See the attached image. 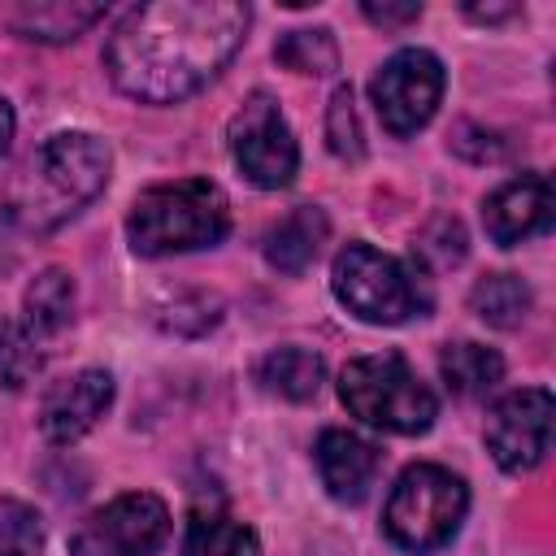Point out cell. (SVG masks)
Here are the masks:
<instances>
[{"instance_id": "obj_8", "label": "cell", "mask_w": 556, "mask_h": 556, "mask_svg": "<svg viewBox=\"0 0 556 556\" xmlns=\"http://www.w3.org/2000/svg\"><path fill=\"white\" fill-rule=\"evenodd\" d=\"M443 83H447V74H443V61L434 52L400 48L374 74L369 96H374V109H378L382 126L404 139V135H417L434 117V109L443 100Z\"/></svg>"}, {"instance_id": "obj_14", "label": "cell", "mask_w": 556, "mask_h": 556, "mask_svg": "<svg viewBox=\"0 0 556 556\" xmlns=\"http://www.w3.org/2000/svg\"><path fill=\"white\" fill-rule=\"evenodd\" d=\"M326 235H330L326 213L313 208V204H300V208H291L287 217H278V222L265 230V261H269L274 269H282V274H300V269H308L313 256L321 252Z\"/></svg>"}, {"instance_id": "obj_11", "label": "cell", "mask_w": 556, "mask_h": 556, "mask_svg": "<svg viewBox=\"0 0 556 556\" xmlns=\"http://www.w3.org/2000/svg\"><path fill=\"white\" fill-rule=\"evenodd\" d=\"M109 404H113V378L104 369H78L48 387L39 404V430L52 443H74L104 417Z\"/></svg>"}, {"instance_id": "obj_10", "label": "cell", "mask_w": 556, "mask_h": 556, "mask_svg": "<svg viewBox=\"0 0 556 556\" xmlns=\"http://www.w3.org/2000/svg\"><path fill=\"white\" fill-rule=\"evenodd\" d=\"M552 391L547 387H521L495 400L486 413V452L504 473H530L547 447H552Z\"/></svg>"}, {"instance_id": "obj_3", "label": "cell", "mask_w": 556, "mask_h": 556, "mask_svg": "<svg viewBox=\"0 0 556 556\" xmlns=\"http://www.w3.org/2000/svg\"><path fill=\"white\" fill-rule=\"evenodd\" d=\"M226 230H230V200L208 178L148 187L130 204V217H126V235L139 256L217 248L226 239Z\"/></svg>"}, {"instance_id": "obj_18", "label": "cell", "mask_w": 556, "mask_h": 556, "mask_svg": "<svg viewBox=\"0 0 556 556\" xmlns=\"http://www.w3.org/2000/svg\"><path fill=\"white\" fill-rule=\"evenodd\" d=\"M182 556H261V539L235 517L200 513L182 534Z\"/></svg>"}, {"instance_id": "obj_23", "label": "cell", "mask_w": 556, "mask_h": 556, "mask_svg": "<svg viewBox=\"0 0 556 556\" xmlns=\"http://www.w3.org/2000/svg\"><path fill=\"white\" fill-rule=\"evenodd\" d=\"M43 547V517L22 500H0V556H35Z\"/></svg>"}, {"instance_id": "obj_15", "label": "cell", "mask_w": 556, "mask_h": 556, "mask_svg": "<svg viewBox=\"0 0 556 556\" xmlns=\"http://www.w3.org/2000/svg\"><path fill=\"white\" fill-rule=\"evenodd\" d=\"M321 378H326V365L308 348H274L256 365V382L269 395H282V400H295V404L313 400L321 391Z\"/></svg>"}, {"instance_id": "obj_4", "label": "cell", "mask_w": 556, "mask_h": 556, "mask_svg": "<svg viewBox=\"0 0 556 556\" xmlns=\"http://www.w3.org/2000/svg\"><path fill=\"white\" fill-rule=\"evenodd\" d=\"M339 400L352 417L387 434H426L439 417L434 391L413 374L400 352L348 361L339 374Z\"/></svg>"}, {"instance_id": "obj_13", "label": "cell", "mask_w": 556, "mask_h": 556, "mask_svg": "<svg viewBox=\"0 0 556 556\" xmlns=\"http://www.w3.org/2000/svg\"><path fill=\"white\" fill-rule=\"evenodd\" d=\"M313 460H317V478H321L326 495L339 500V504H361L374 491L378 469H382V452L369 439H361L352 430H339V426L317 434Z\"/></svg>"}, {"instance_id": "obj_7", "label": "cell", "mask_w": 556, "mask_h": 556, "mask_svg": "<svg viewBox=\"0 0 556 556\" xmlns=\"http://www.w3.org/2000/svg\"><path fill=\"white\" fill-rule=\"evenodd\" d=\"M230 156L239 165V174L252 187L278 191L295 178L300 169V148L295 135L278 109V100L269 91H252L243 100V109L230 122Z\"/></svg>"}, {"instance_id": "obj_24", "label": "cell", "mask_w": 556, "mask_h": 556, "mask_svg": "<svg viewBox=\"0 0 556 556\" xmlns=\"http://www.w3.org/2000/svg\"><path fill=\"white\" fill-rule=\"evenodd\" d=\"M326 139H330V152L343 156V161H356V156L365 152V143H361V122H356V104H352V87H334L330 109H326Z\"/></svg>"}, {"instance_id": "obj_16", "label": "cell", "mask_w": 556, "mask_h": 556, "mask_svg": "<svg viewBox=\"0 0 556 556\" xmlns=\"http://www.w3.org/2000/svg\"><path fill=\"white\" fill-rule=\"evenodd\" d=\"M109 9L104 4H17L9 13V26L26 39H43V43H65V39H78L87 26H96Z\"/></svg>"}, {"instance_id": "obj_17", "label": "cell", "mask_w": 556, "mask_h": 556, "mask_svg": "<svg viewBox=\"0 0 556 556\" xmlns=\"http://www.w3.org/2000/svg\"><path fill=\"white\" fill-rule=\"evenodd\" d=\"M439 374L452 395L473 400V395H486L504 378V361L495 348H482V343H447L439 352Z\"/></svg>"}, {"instance_id": "obj_6", "label": "cell", "mask_w": 556, "mask_h": 556, "mask_svg": "<svg viewBox=\"0 0 556 556\" xmlns=\"http://www.w3.org/2000/svg\"><path fill=\"white\" fill-rule=\"evenodd\" d=\"M330 287H334L339 304L369 326H400L408 317H421L430 304L426 291L417 287V278L408 274V265H400L395 256H387L369 243H348L334 256Z\"/></svg>"}, {"instance_id": "obj_1", "label": "cell", "mask_w": 556, "mask_h": 556, "mask_svg": "<svg viewBox=\"0 0 556 556\" xmlns=\"http://www.w3.org/2000/svg\"><path fill=\"white\" fill-rule=\"evenodd\" d=\"M252 9L239 0H156L130 9L109 48L104 70L117 91L143 104H174L200 91L239 52Z\"/></svg>"}, {"instance_id": "obj_21", "label": "cell", "mask_w": 556, "mask_h": 556, "mask_svg": "<svg viewBox=\"0 0 556 556\" xmlns=\"http://www.w3.org/2000/svg\"><path fill=\"white\" fill-rule=\"evenodd\" d=\"M274 56L278 65L295 70V74H334L339 70V43L326 26H313V30H287L278 43H274Z\"/></svg>"}, {"instance_id": "obj_20", "label": "cell", "mask_w": 556, "mask_h": 556, "mask_svg": "<svg viewBox=\"0 0 556 556\" xmlns=\"http://www.w3.org/2000/svg\"><path fill=\"white\" fill-rule=\"evenodd\" d=\"M74 313V282L65 269H43L26 287V330L30 334H56Z\"/></svg>"}, {"instance_id": "obj_25", "label": "cell", "mask_w": 556, "mask_h": 556, "mask_svg": "<svg viewBox=\"0 0 556 556\" xmlns=\"http://www.w3.org/2000/svg\"><path fill=\"white\" fill-rule=\"evenodd\" d=\"M361 13H365L374 26L391 30V26H408V22H417V17H421V4H374V0H369Z\"/></svg>"}, {"instance_id": "obj_12", "label": "cell", "mask_w": 556, "mask_h": 556, "mask_svg": "<svg viewBox=\"0 0 556 556\" xmlns=\"http://www.w3.org/2000/svg\"><path fill=\"white\" fill-rule=\"evenodd\" d=\"M482 226L500 248H517L552 226V182L543 174H517L500 182L482 204Z\"/></svg>"}, {"instance_id": "obj_2", "label": "cell", "mask_w": 556, "mask_h": 556, "mask_svg": "<svg viewBox=\"0 0 556 556\" xmlns=\"http://www.w3.org/2000/svg\"><path fill=\"white\" fill-rule=\"evenodd\" d=\"M109 148L96 135L83 130H61L52 135L26 169V182L17 187L13 213L26 230H52L83 213L104 187H109Z\"/></svg>"}, {"instance_id": "obj_26", "label": "cell", "mask_w": 556, "mask_h": 556, "mask_svg": "<svg viewBox=\"0 0 556 556\" xmlns=\"http://www.w3.org/2000/svg\"><path fill=\"white\" fill-rule=\"evenodd\" d=\"M9 139H13V109H9V100L0 96V152L9 148Z\"/></svg>"}, {"instance_id": "obj_22", "label": "cell", "mask_w": 556, "mask_h": 556, "mask_svg": "<svg viewBox=\"0 0 556 556\" xmlns=\"http://www.w3.org/2000/svg\"><path fill=\"white\" fill-rule=\"evenodd\" d=\"M39 365H43V356L35 348V334L26 326L0 317V387L22 391L26 382H35Z\"/></svg>"}, {"instance_id": "obj_19", "label": "cell", "mask_w": 556, "mask_h": 556, "mask_svg": "<svg viewBox=\"0 0 556 556\" xmlns=\"http://www.w3.org/2000/svg\"><path fill=\"white\" fill-rule=\"evenodd\" d=\"M469 308L500 330L521 326V317L530 313V287L517 274H486L473 291H469Z\"/></svg>"}, {"instance_id": "obj_5", "label": "cell", "mask_w": 556, "mask_h": 556, "mask_svg": "<svg viewBox=\"0 0 556 556\" xmlns=\"http://www.w3.org/2000/svg\"><path fill=\"white\" fill-rule=\"evenodd\" d=\"M469 513V491L465 482L443 469V465H408L391 495H387V513H382V526H387V539L404 552H439L456 539L460 521Z\"/></svg>"}, {"instance_id": "obj_9", "label": "cell", "mask_w": 556, "mask_h": 556, "mask_svg": "<svg viewBox=\"0 0 556 556\" xmlns=\"http://www.w3.org/2000/svg\"><path fill=\"white\" fill-rule=\"evenodd\" d=\"M169 539V508L152 491H126L96 508L70 539L74 556H152Z\"/></svg>"}]
</instances>
